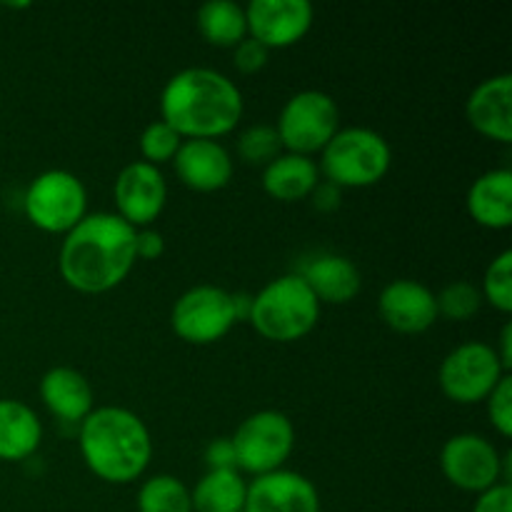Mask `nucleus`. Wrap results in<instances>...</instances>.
Here are the masks:
<instances>
[{
    "instance_id": "1",
    "label": "nucleus",
    "mask_w": 512,
    "mask_h": 512,
    "mask_svg": "<svg viewBox=\"0 0 512 512\" xmlns=\"http://www.w3.org/2000/svg\"><path fill=\"white\" fill-rule=\"evenodd\" d=\"M135 263V228L115 213L85 215L63 235L58 253L60 278L83 295L118 288Z\"/></svg>"
},
{
    "instance_id": "2",
    "label": "nucleus",
    "mask_w": 512,
    "mask_h": 512,
    "mask_svg": "<svg viewBox=\"0 0 512 512\" xmlns=\"http://www.w3.org/2000/svg\"><path fill=\"white\" fill-rule=\"evenodd\" d=\"M238 85L213 68H185L160 93V120L183 140H218L243 120Z\"/></svg>"
},
{
    "instance_id": "3",
    "label": "nucleus",
    "mask_w": 512,
    "mask_h": 512,
    "mask_svg": "<svg viewBox=\"0 0 512 512\" xmlns=\"http://www.w3.org/2000/svg\"><path fill=\"white\" fill-rule=\"evenodd\" d=\"M78 445L83 463L98 480L130 485L153 460V435L138 413L120 405H103L80 423Z\"/></svg>"
},
{
    "instance_id": "4",
    "label": "nucleus",
    "mask_w": 512,
    "mask_h": 512,
    "mask_svg": "<svg viewBox=\"0 0 512 512\" xmlns=\"http://www.w3.org/2000/svg\"><path fill=\"white\" fill-rule=\"evenodd\" d=\"M318 298L298 273L280 275L250 300V325L255 333L273 343H295L313 333L320 320Z\"/></svg>"
},
{
    "instance_id": "5",
    "label": "nucleus",
    "mask_w": 512,
    "mask_h": 512,
    "mask_svg": "<svg viewBox=\"0 0 512 512\" xmlns=\"http://www.w3.org/2000/svg\"><path fill=\"white\" fill-rule=\"evenodd\" d=\"M393 165L390 143L373 128H340L320 153L318 170L328 183L345 188H370L388 175Z\"/></svg>"
},
{
    "instance_id": "6",
    "label": "nucleus",
    "mask_w": 512,
    "mask_h": 512,
    "mask_svg": "<svg viewBox=\"0 0 512 512\" xmlns=\"http://www.w3.org/2000/svg\"><path fill=\"white\" fill-rule=\"evenodd\" d=\"M23 210L33 228L65 235L88 215V190L70 170H45L25 190Z\"/></svg>"
},
{
    "instance_id": "7",
    "label": "nucleus",
    "mask_w": 512,
    "mask_h": 512,
    "mask_svg": "<svg viewBox=\"0 0 512 512\" xmlns=\"http://www.w3.org/2000/svg\"><path fill=\"white\" fill-rule=\"evenodd\" d=\"M273 128L283 153L313 158L315 153H323L340 130L338 103L323 90H300L283 105Z\"/></svg>"
},
{
    "instance_id": "8",
    "label": "nucleus",
    "mask_w": 512,
    "mask_h": 512,
    "mask_svg": "<svg viewBox=\"0 0 512 512\" xmlns=\"http://www.w3.org/2000/svg\"><path fill=\"white\" fill-rule=\"evenodd\" d=\"M230 440L238 473L260 478L285 468L295 450V428L280 410H258L238 425Z\"/></svg>"
},
{
    "instance_id": "9",
    "label": "nucleus",
    "mask_w": 512,
    "mask_h": 512,
    "mask_svg": "<svg viewBox=\"0 0 512 512\" xmlns=\"http://www.w3.org/2000/svg\"><path fill=\"white\" fill-rule=\"evenodd\" d=\"M440 470L453 488L480 495L500 483L510 485V453H500L485 435L458 433L440 450Z\"/></svg>"
},
{
    "instance_id": "10",
    "label": "nucleus",
    "mask_w": 512,
    "mask_h": 512,
    "mask_svg": "<svg viewBox=\"0 0 512 512\" xmlns=\"http://www.w3.org/2000/svg\"><path fill=\"white\" fill-rule=\"evenodd\" d=\"M235 293L218 285H195L175 300L170 328L188 345H213L238 323Z\"/></svg>"
},
{
    "instance_id": "11",
    "label": "nucleus",
    "mask_w": 512,
    "mask_h": 512,
    "mask_svg": "<svg viewBox=\"0 0 512 512\" xmlns=\"http://www.w3.org/2000/svg\"><path fill=\"white\" fill-rule=\"evenodd\" d=\"M510 375L500 363L493 345L483 340H470L458 345L440 363V390L458 405H478L498 388L500 380Z\"/></svg>"
},
{
    "instance_id": "12",
    "label": "nucleus",
    "mask_w": 512,
    "mask_h": 512,
    "mask_svg": "<svg viewBox=\"0 0 512 512\" xmlns=\"http://www.w3.org/2000/svg\"><path fill=\"white\" fill-rule=\"evenodd\" d=\"M115 215L138 228H153L168 203V183L160 168L133 160L118 173L113 185Z\"/></svg>"
},
{
    "instance_id": "13",
    "label": "nucleus",
    "mask_w": 512,
    "mask_h": 512,
    "mask_svg": "<svg viewBox=\"0 0 512 512\" xmlns=\"http://www.w3.org/2000/svg\"><path fill=\"white\" fill-rule=\"evenodd\" d=\"M248 38L268 50H283L310 33L315 10L308 0H253L245 5Z\"/></svg>"
},
{
    "instance_id": "14",
    "label": "nucleus",
    "mask_w": 512,
    "mask_h": 512,
    "mask_svg": "<svg viewBox=\"0 0 512 512\" xmlns=\"http://www.w3.org/2000/svg\"><path fill=\"white\" fill-rule=\"evenodd\" d=\"M380 318L403 335H420L438 323V300L420 280L400 278L385 285L378 295Z\"/></svg>"
},
{
    "instance_id": "15",
    "label": "nucleus",
    "mask_w": 512,
    "mask_h": 512,
    "mask_svg": "<svg viewBox=\"0 0 512 512\" xmlns=\"http://www.w3.org/2000/svg\"><path fill=\"white\" fill-rule=\"evenodd\" d=\"M243 512H320V493L295 470H275L248 483Z\"/></svg>"
},
{
    "instance_id": "16",
    "label": "nucleus",
    "mask_w": 512,
    "mask_h": 512,
    "mask_svg": "<svg viewBox=\"0 0 512 512\" xmlns=\"http://www.w3.org/2000/svg\"><path fill=\"white\" fill-rule=\"evenodd\" d=\"M180 183L195 193H218L233 180V158L220 140H183L173 158Z\"/></svg>"
},
{
    "instance_id": "17",
    "label": "nucleus",
    "mask_w": 512,
    "mask_h": 512,
    "mask_svg": "<svg viewBox=\"0 0 512 512\" xmlns=\"http://www.w3.org/2000/svg\"><path fill=\"white\" fill-rule=\"evenodd\" d=\"M465 118L470 128L495 143H512V75L500 73L485 78L465 100Z\"/></svg>"
},
{
    "instance_id": "18",
    "label": "nucleus",
    "mask_w": 512,
    "mask_h": 512,
    "mask_svg": "<svg viewBox=\"0 0 512 512\" xmlns=\"http://www.w3.org/2000/svg\"><path fill=\"white\" fill-rule=\"evenodd\" d=\"M40 400L63 423H83L95 408L93 385L80 370L55 365L40 380Z\"/></svg>"
},
{
    "instance_id": "19",
    "label": "nucleus",
    "mask_w": 512,
    "mask_h": 512,
    "mask_svg": "<svg viewBox=\"0 0 512 512\" xmlns=\"http://www.w3.org/2000/svg\"><path fill=\"white\" fill-rule=\"evenodd\" d=\"M298 275L308 283L320 305H345L358 298L360 288H363V275H360L358 265L338 253L315 255L310 263L303 265Z\"/></svg>"
},
{
    "instance_id": "20",
    "label": "nucleus",
    "mask_w": 512,
    "mask_h": 512,
    "mask_svg": "<svg viewBox=\"0 0 512 512\" xmlns=\"http://www.w3.org/2000/svg\"><path fill=\"white\" fill-rule=\"evenodd\" d=\"M465 205L480 228L508 230L512 225V170L493 168L473 180Z\"/></svg>"
},
{
    "instance_id": "21",
    "label": "nucleus",
    "mask_w": 512,
    "mask_h": 512,
    "mask_svg": "<svg viewBox=\"0 0 512 512\" xmlns=\"http://www.w3.org/2000/svg\"><path fill=\"white\" fill-rule=\"evenodd\" d=\"M43 443V423L23 400L0 398V460L25 463Z\"/></svg>"
},
{
    "instance_id": "22",
    "label": "nucleus",
    "mask_w": 512,
    "mask_h": 512,
    "mask_svg": "<svg viewBox=\"0 0 512 512\" xmlns=\"http://www.w3.org/2000/svg\"><path fill=\"white\" fill-rule=\"evenodd\" d=\"M320 183V170L313 158L295 153H280L263 168V190L280 203L308 200Z\"/></svg>"
},
{
    "instance_id": "23",
    "label": "nucleus",
    "mask_w": 512,
    "mask_h": 512,
    "mask_svg": "<svg viewBox=\"0 0 512 512\" xmlns=\"http://www.w3.org/2000/svg\"><path fill=\"white\" fill-rule=\"evenodd\" d=\"M248 483L238 470H208L190 490L193 512H243Z\"/></svg>"
},
{
    "instance_id": "24",
    "label": "nucleus",
    "mask_w": 512,
    "mask_h": 512,
    "mask_svg": "<svg viewBox=\"0 0 512 512\" xmlns=\"http://www.w3.org/2000/svg\"><path fill=\"white\" fill-rule=\"evenodd\" d=\"M198 30L205 43L215 48H235L248 38L245 8L233 0H210L198 8Z\"/></svg>"
},
{
    "instance_id": "25",
    "label": "nucleus",
    "mask_w": 512,
    "mask_h": 512,
    "mask_svg": "<svg viewBox=\"0 0 512 512\" xmlns=\"http://www.w3.org/2000/svg\"><path fill=\"white\" fill-rule=\"evenodd\" d=\"M138 512H193L188 485L175 475H153L140 485Z\"/></svg>"
},
{
    "instance_id": "26",
    "label": "nucleus",
    "mask_w": 512,
    "mask_h": 512,
    "mask_svg": "<svg viewBox=\"0 0 512 512\" xmlns=\"http://www.w3.org/2000/svg\"><path fill=\"white\" fill-rule=\"evenodd\" d=\"M480 293H483V303H490L498 313H512V250H503L490 260Z\"/></svg>"
},
{
    "instance_id": "27",
    "label": "nucleus",
    "mask_w": 512,
    "mask_h": 512,
    "mask_svg": "<svg viewBox=\"0 0 512 512\" xmlns=\"http://www.w3.org/2000/svg\"><path fill=\"white\" fill-rule=\"evenodd\" d=\"M438 300V315L440 318L455 320V323H465L473 315L480 313L483 308V293H480L478 285L468 283V280H458V283H450L435 295Z\"/></svg>"
},
{
    "instance_id": "28",
    "label": "nucleus",
    "mask_w": 512,
    "mask_h": 512,
    "mask_svg": "<svg viewBox=\"0 0 512 512\" xmlns=\"http://www.w3.org/2000/svg\"><path fill=\"white\" fill-rule=\"evenodd\" d=\"M238 158L248 165H268L283 153V145H280L278 133H275L273 125H250L248 130H243L238 138Z\"/></svg>"
},
{
    "instance_id": "29",
    "label": "nucleus",
    "mask_w": 512,
    "mask_h": 512,
    "mask_svg": "<svg viewBox=\"0 0 512 512\" xmlns=\"http://www.w3.org/2000/svg\"><path fill=\"white\" fill-rule=\"evenodd\" d=\"M180 145H183V138L170 125H165L163 120H153L140 133V155H143L145 163L155 165V168L173 163Z\"/></svg>"
},
{
    "instance_id": "30",
    "label": "nucleus",
    "mask_w": 512,
    "mask_h": 512,
    "mask_svg": "<svg viewBox=\"0 0 512 512\" xmlns=\"http://www.w3.org/2000/svg\"><path fill=\"white\" fill-rule=\"evenodd\" d=\"M488 405V418L490 425L495 428V433L500 438H510L512 435V378L505 375L503 380L498 383V388L488 395L485 400Z\"/></svg>"
},
{
    "instance_id": "31",
    "label": "nucleus",
    "mask_w": 512,
    "mask_h": 512,
    "mask_svg": "<svg viewBox=\"0 0 512 512\" xmlns=\"http://www.w3.org/2000/svg\"><path fill=\"white\" fill-rule=\"evenodd\" d=\"M268 58H270V50L253 38L240 40V43L233 48V63L243 75L260 73V70L268 65Z\"/></svg>"
},
{
    "instance_id": "32",
    "label": "nucleus",
    "mask_w": 512,
    "mask_h": 512,
    "mask_svg": "<svg viewBox=\"0 0 512 512\" xmlns=\"http://www.w3.org/2000/svg\"><path fill=\"white\" fill-rule=\"evenodd\" d=\"M165 253V238L155 228L135 230V258L138 260H160Z\"/></svg>"
},
{
    "instance_id": "33",
    "label": "nucleus",
    "mask_w": 512,
    "mask_h": 512,
    "mask_svg": "<svg viewBox=\"0 0 512 512\" xmlns=\"http://www.w3.org/2000/svg\"><path fill=\"white\" fill-rule=\"evenodd\" d=\"M473 512H512V488L508 483H500L495 488L485 490L475 500Z\"/></svg>"
},
{
    "instance_id": "34",
    "label": "nucleus",
    "mask_w": 512,
    "mask_h": 512,
    "mask_svg": "<svg viewBox=\"0 0 512 512\" xmlns=\"http://www.w3.org/2000/svg\"><path fill=\"white\" fill-rule=\"evenodd\" d=\"M205 465H208V470H238V465H235L233 440L215 438L205 448Z\"/></svg>"
},
{
    "instance_id": "35",
    "label": "nucleus",
    "mask_w": 512,
    "mask_h": 512,
    "mask_svg": "<svg viewBox=\"0 0 512 512\" xmlns=\"http://www.w3.org/2000/svg\"><path fill=\"white\" fill-rule=\"evenodd\" d=\"M313 198V205L320 210V213H333V210L340 208V200H343V190L338 185L328 183V180H320L315 185V190L310 193Z\"/></svg>"
},
{
    "instance_id": "36",
    "label": "nucleus",
    "mask_w": 512,
    "mask_h": 512,
    "mask_svg": "<svg viewBox=\"0 0 512 512\" xmlns=\"http://www.w3.org/2000/svg\"><path fill=\"white\" fill-rule=\"evenodd\" d=\"M493 348H495V353H498L503 368L510 373V368H512V323L503 325V330H500V343L493 345Z\"/></svg>"
},
{
    "instance_id": "37",
    "label": "nucleus",
    "mask_w": 512,
    "mask_h": 512,
    "mask_svg": "<svg viewBox=\"0 0 512 512\" xmlns=\"http://www.w3.org/2000/svg\"><path fill=\"white\" fill-rule=\"evenodd\" d=\"M5 8H30V3H5Z\"/></svg>"
}]
</instances>
